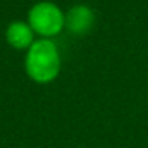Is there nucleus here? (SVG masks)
<instances>
[{"label":"nucleus","instance_id":"nucleus-4","mask_svg":"<svg viewBox=\"0 0 148 148\" xmlns=\"http://www.w3.org/2000/svg\"><path fill=\"white\" fill-rule=\"evenodd\" d=\"M33 36H35V31L24 21H14L5 29V40H7V43L12 48H16V50L29 48L35 43V38Z\"/></svg>","mask_w":148,"mask_h":148},{"label":"nucleus","instance_id":"nucleus-2","mask_svg":"<svg viewBox=\"0 0 148 148\" xmlns=\"http://www.w3.org/2000/svg\"><path fill=\"white\" fill-rule=\"evenodd\" d=\"M28 24L43 38H52L66 28V14L53 2H38L29 9Z\"/></svg>","mask_w":148,"mask_h":148},{"label":"nucleus","instance_id":"nucleus-1","mask_svg":"<svg viewBox=\"0 0 148 148\" xmlns=\"http://www.w3.org/2000/svg\"><path fill=\"white\" fill-rule=\"evenodd\" d=\"M26 74L40 84L52 83L60 73V55L52 40H36L24 59Z\"/></svg>","mask_w":148,"mask_h":148},{"label":"nucleus","instance_id":"nucleus-3","mask_svg":"<svg viewBox=\"0 0 148 148\" xmlns=\"http://www.w3.org/2000/svg\"><path fill=\"white\" fill-rule=\"evenodd\" d=\"M95 24V12L88 5H74L66 16V28L73 35H86Z\"/></svg>","mask_w":148,"mask_h":148}]
</instances>
